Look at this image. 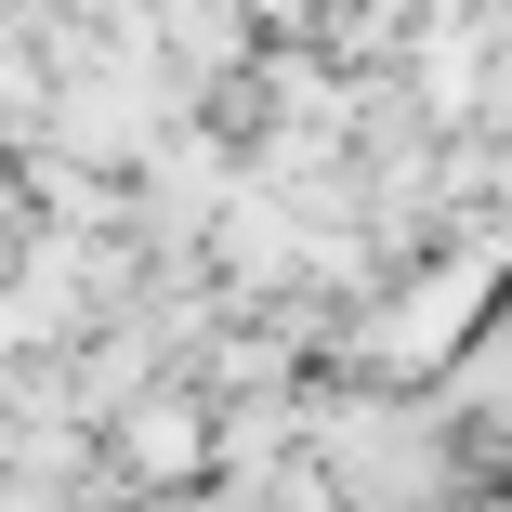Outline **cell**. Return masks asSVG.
Masks as SVG:
<instances>
[{"label":"cell","instance_id":"cell-1","mask_svg":"<svg viewBox=\"0 0 512 512\" xmlns=\"http://www.w3.org/2000/svg\"><path fill=\"white\" fill-rule=\"evenodd\" d=\"M92 460L119 473V499H171V486H211V394L197 381H145L106 434H92Z\"/></svg>","mask_w":512,"mask_h":512}]
</instances>
